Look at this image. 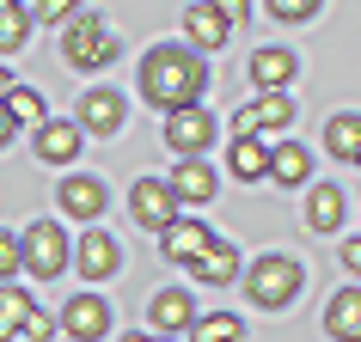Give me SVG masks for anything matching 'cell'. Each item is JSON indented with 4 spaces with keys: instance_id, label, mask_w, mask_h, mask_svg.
Masks as SVG:
<instances>
[{
    "instance_id": "obj_4",
    "label": "cell",
    "mask_w": 361,
    "mask_h": 342,
    "mask_svg": "<svg viewBox=\"0 0 361 342\" xmlns=\"http://www.w3.org/2000/svg\"><path fill=\"white\" fill-rule=\"evenodd\" d=\"M68 263H74V239H68L56 220H31V227L19 232V269H25V275L56 281Z\"/></svg>"
},
{
    "instance_id": "obj_37",
    "label": "cell",
    "mask_w": 361,
    "mask_h": 342,
    "mask_svg": "<svg viewBox=\"0 0 361 342\" xmlns=\"http://www.w3.org/2000/svg\"><path fill=\"white\" fill-rule=\"evenodd\" d=\"M355 165H361V153H355Z\"/></svg>"
},
{
    "instance_id": "obj_33",
    "label": "cell",
    "mask_w": 361,
    "mask_h": 342,
    "mask_svg": "<svg viewBox=\"0 0 361 342\" xmlns=\"http://www.w3.org/2000/svg\"><path fill=\"white\" fill-rule=\"evenodd\" d=\"M221 13H227V25H245V19H251L245 0H221Z\"/></svg>"
},
{
    "instance_id": "obj_36",
    "label": "cell",
    "mask_w": 361,
    "mask_h": 342,
    "mask_svg": "<svg viewBox=\"0 0 361 342\" xmlns=\"http://www.w3.org/2000/svg\"><path fill=\"white\" fill-rule=\"evenodd\" d=\"M116 342H171V336H116Z\"/></svg>"
},
{
    "instance_id": "obj_25",
    "label": "cell",
    "mask_w": 361,
    "mask_h": 342,
    "mask_svg": "<svg viewBox=\"0 0 361 342\" xmlns=\"http://www.w3.org/2000/svg\"><path fill=\"white\" fill-rule=\"evenodd\" d=\"M324 147H331V159H355L361 153V116L355 110H343L324 122Z\"/></svg>"
},
{
    "instance_id": "obj_14",
    "label": "cell",
    "mask_w": 361,
    "mask_h": 342,
    "mask_svg": "<svg viewBox=\"0 0 361 342\" xmlns=\"http://www.w3.org/2000/svg\"><path fill=\"white\" fill-rule=\"evenodd\" d=\"M294 74H300V61H294V49H282V43H269V49H257V56H251V86H257V98L282 92Z\"/></svg>"
},
{
    "instance_id": "obj_7",
    "label": "cell",
    "mask_w": 361,
    "mask_h": 342,
    "mask_svg": "<svg viewBox=\"0 0 361 342\" xmlns=\"http://www.w3.org/2000/svg\"><path fill=\"white\" fill-rule=\"evenodd\" d=\"M147 318H153V336H190L196 330V318H202V312H196V300H190V287H159V293H153V305H147Z\"/></svg>"
},
{
    "instance_id": "obj_22",
    "label": "cell",
    "mask_w": 361,
    "mask_h": 342,
    "mask_svg": "<svg viewBox=\"0 0 361 342\" xmlns=\"http://www.w3.org/2000/svg\"><path fill=\"white\" fill-rule=\"evenodd\" d=\"M343 214H349V208H343V190H337V184H319V190L306 196V227H312V232H337Z\"/></svg>"
},
{
    "instance_id": "obj_35",
    "label": "cell",
    "mask_w": 361,
    "mask_h": 342,
    "mask_svg": "<svg viewBox=\"0 0 361 342\" xmlns=\"http://www.w3.org/2000/svg\"><path fill=\"white\" fill-rule=\"evenodd\" d=\"M13 134H19V122H13V116H6V104H0V147H6Z\"/></svg>"
},
{
    "instance_id": "obj_21",
    "label": "cell",
    "mask_w": 361,
    "mask_h": 342,
    "mask_svg": "<svg viewBox=\"0 0 361 342\" xmlns=\"http://www.w3.org/2000/svg\"><path fill=\"white\" fill-rule=\"evenodd\" d=\"M31 312H37V300L25 293V287H0V342H19L25 336V324H31Z\"/></svg>"
},
{
    "instance_id": "obj_10",
    "label": "cell",
    "mask_w": 361,
    "mask_h": 342,
    "mask_svg": "<svg viewBox=\"0 0 361 342\" xmlns=\"http://www.w3.org/2000/svg\"><path fill=\"white\" fill-rule=\"evenodd\" d=\"M61 336H74V342L111 336V305L98 300V293H74V300L61 305Z\"/></svg>"
},
{
    "instance_id": "obj_11",
    "label": "cell",
    "mask_w": 361,
    "mask_h": 342,
    "mask_svg": "<svg viewBox=\"0 0 361 342\" xmlns=\"http://www.w3.org/2000/svg\"><path fill=\"white\" fill-rule=\"evenodd\" d=\"M214 141V116L196 104V110H178L166 116V147L178 153V159H202V147Z\"/></svg>"
},
{
    "instance_id": "obj_20",
    "label": "cell",
    "mask_w": 361,
    "mask_h": 342,
    "mask_svg": "<svg viewBox=\"0 0 361 342\" xmlns=\"http://www.w3.org/2000/svg\"><path fill=\"white\" fill-rule=\"evenodd\" d=\"M209 245H214V232L202 227V220H178V227H171L166 239H159V251H166L171 263H184V269H190V263H196V257H202Z\"/></svg>"
},
{
    "instance_id": "obj_26",
    "label": "cell",
    "mask_w": 361,
    "mask_h": 342,
    "mask_svg": "<svg viewBox=\"0 0 361 342\" xmlns=\"http://www.w3.org/2000/svg\"><path fill=\"white\" fill-rule=\"evenodd\" d=\"M6 116H13L19 129H43V122H49V98H43L37 86H19V92L6 98Z\"/></svg>"
},
{
    "instance_id": "obj_1",
    "label": "cell",
    "mask_w": 361,
    "mask_h": 342,
    "mask_svg": "<svg viewBox=\"0 0 361 342\" xmlns=\"http://www.w3.org/2000/svg\"><path fill=\"white\" fill-rule=\"evenodd\" d=\"M209 92V61L196 56L190 43H153L147 56H141V98H147L153 110H196Z\"/></svg>"
},
{
    "instance_id": "obj_31",
    "label": "cell",
    "mask_w": 361,
    "mask_h": 342,
    "mask_svg": "<svg viewBox=\"0 0 361 342\" xmlns=\"http://www.w3.org/2000/svg\"><path fill=\"white\" fill-rule=\"evenodd\" d=\"M56 330H61V324L49 318V312H31V324H25V336H19V342H49Z\"/></svg>"
},
{
    "instance_id": "obj_15",
    "label": "cell",
    "mask_w": 361,
    "mask_h": 342,
    "mask_svg": "<svg viewBox=\"0 0 361 342\" xmlns=\"http://www.w3.org/2000/svg\"><path fill=\"white\" fill-rule=\"evenodd\" d=\"M324 336L331 342H361V287H337L324 305Z\"/></svg>"
},
{
    "instance_id": "obj_34",
    "label": "cell",
    "mask_w": 361,
    "mask_h": 342,
    "mask_svg": "<svg viewBox=\"0 0 361 342\" xmlns=\"http://www.w3.org/2000/svg\"><path fill=\"white\" fill-rule=\"evenodd\" d=\"M19 92V80H13V68H6V61H0V104H6V98Z\"/></svg>"
},
{
    "instance_id": "obj_13",
    "label": "cell",
    "mask_w": 361,
    "mask_h": 342,
    "mask_svg": "<svg viewBox=\"0 0 361 342\" xmlns=\"http://www.w3.org/2000/svg\"><path fill=\"white\" fill-rule=\"evenodd\" d=\"M190 275H196L202 287H227V281H239V275H245V257H239V245H233V239H214V245L190 263Z\"/></svg>"
},
{
    "instance_id": "obj_16",
    "label": "cell",
    "mask_w": 361,
    "mask_h": 342,
    "mask_svg": "<svg viewBox=\"0 0 361 342\" xmlns=\"http://www.w3.org/2000/svg\"><path fill=\"white\" fill-rule=\"evenodd\" d=\"M56 196H61V214H68V220H98V214H104V202H111L98 177H61Z\"/></svg>"
},
{
    "instance_id": "obj_9",
    "label": "cell",
    "mask_w": 361,
    "mask_h": 342,
    "mask_svg": "<svg viewBox=\"0 0 361 342\" xmlns=\"http://www.w3.org/2000/svg\"><path fill=\"white\" fill-rule=\"evenodd\" d=\"M74 269H80V281H104V275H116V269H123L116 239L104 227H86V239H74Z\"/></svg>"
},
{
    "instance_id": "obj_6",
    "label": "cell",
    "mask_w": 361,
    "mask_h": 342,
    "mask_svg": "<svg viewBox=\"0 0 361 342\" xmlns=\"http://www.w3.org/2000/svg\"><path fill=\"white\" fill-rule=\"evenodd\" d=\"M288 122H294V98H288V92L251 98L245 110H233V141H257L264 129H276V134H282Z\"/></svg>"
},
{
    "instance_id": "obj_28",
    "label": "cell",
    "mask_w": 361,
    "mask_h": 342,
    "mask_svg": "<svg viewBox=\"0 0 361 342\" xmlns=\"http://www.w3.org/2000/svg\"><path fill=\"white\" fill-rule=\"evenodd\" d=\"M25 13H31V25H68L80 6H68V0H25Z\"/></svg>"
},
{
    "instance_id": "obj_12",
    "label": "cell",
    "mask_w": 361,
    "mask_h": 342,
    "mask_svg": "<svg viewBox=\"0 0 361 342\" xmlns=\"http://www.w3.org/2000/svg\"><path fill=\"white\" fill-rule=\"evenodd\" d=\"M184 37H190V49L202 56V49H221V43L233 37L227 13H221V0H196L190 13H184Z\"/></svg>"
},
{
    "instance_id": "obj_17",
    "label": "cell",
    "mask_w": 361,
    "mask_h": 342,
    "mask_svg": "<svg viewBox=\"0 0 361 342\" xmlns=\"http://www.w3.org/2000/svg\"><path fill=\"white\" fill-rule=\"evenodd\" d=\"M31 147H37V159H43V165H68V159H80L86 134H80V122H43Z\"/></svg>"
},
{
    "instance_id": "obj_8",
    "label": "cell",
    "mask_w": 361,
    "mask_h": 342,
    "mask_svg": "<svg viewBox=\"0 0 361 342\" xmlns=\"http://www.w3.org/2000/svg\"><path fill=\"white\" fill-rule=\"evenodd\" d=\"M123 116H129V98L116 92V86H98V92H80V134H116L123 129Z\"/></svg>"
},
{
    "instance_id": "obj_18",
    "label": "cell",
    "mask_w": 361,
    "mask_h": 342,
    "mask_svg": "<svg viewBox=\"0 0 361 342\" xmlns=\"http://www.w3.org/2000/svg\"><path fill=\"white\" fill-rule=\"evenodd\" d=\"M166 184H171V196H178V208H184V202L196 208V202H209V196H214V171L202 165V159H178Z\"/></svg>"
},
{
    "instance_id": "obj_24",
    "label": "cell",
    "mask_w": 361,
    "mask_h": 342,
    "mask_svg": "<svg viewBox=\"0 0 361 342\" xmlns=\"http://www.w3.org/2000/svg\"><path fill=\"white\" fill-rule=\"evenodd\" d=\"M31 43V13L25 0H0V56H19Z\"/></svg>"
},
{
    "instance_id": "obj_29",
    "label": "cell",
    "mask_w": 361,
    "mask_h": 342,
    "mask_svg": "<svg viewBox=\"0 0 361 342\" xmlns=\"http://www.w3.org/2000/svg\"><path fill=\"white\" fill-rule=\"evenodd\" d=\"M269 19L276 25H306V19H319V6H312V0H276Z\"/></svg>"
},
{
    "instance_id": "obj_5",
    "label": "cell",
    "mask_w": 361,
    "mask_h": 342,
    "mask_svg": "<svg viewBox=\"0 0 361 342\" xmlns=\"http://www.w3.org/2000/svg\"><path fill=\"white\" fill-rule=\"evenodd\" d=\"M129 214H135V227H147V232L166 239V232L178 227V196H171V184H166V177H135Z\"/></svg>"
},
{
    "instance_id": "obj_3",
    "label": "cell",
    "mask_w": 361,
    "mask_h": 342,
    "mask_svg": "<svg viewBox=\"0 0 361 342\" xmlns=\"http://www.w3.org/2000/svg\"><path fill=\"white\" fill-rule=\"evenodd\" d=\"M300 287H306V269L294 263V257H282V251H269V257H257V263L245 269V293H251V305H264V312L294 305Z\"/></svg>"
},
{
    "instance_id": "obj_19",
    "label": "cell",
    "mask_w": 361,
    "mask_h": 342,
    "mask_svg": "<svg viewBox=\"0 0 361 342\" xmlns=\"http://www.w3.org/2000/svg\"><path fill=\"white\" fill-rule=\"evenodd\" d=\"M269 177H276L282 190L306 184V177H312V153H306L300 141H269Z\"/></svg>"
},
{
    "instance_id": "obj_30",
    "label": "cell",
    "mask_w": 361,
    "mask_h": 342,
    "mask_svg": "<svg viewBox=\"0 0 361 342\" xmlns=\"http://www.w3.org/2000/svg\"><path fill=\"white\" fill-rule=\"evenodd\" d=\"M13 275H25L19 269V232H0V287L13 281Z\"/></svg>"
},
{
    "instance_id": "obj_27",
    "label": "cell",
    "mask_w": 361,
    "mask_h": 342,
    "mask_svg": "<svg viewBox=\"0 0 361 342\" xmlns=\"http://www.w3.org/2000/svg\"><path fill=\"white\" fill-rule=\"evenodd\" d=\"M184 342H245V318H233V312H209V318H196V330Z\"/></svg>"
},
{
    "instance_id": "obj_32",
    "label": "cell",
    "mask_w": 361,
    "mask_h": 342,
    "mask_svg": "<svg viewBox=\"0 0 361 342\" xmlns=\"http://www.w3.org/2000/svg\"><path fill=\"white\" fill-rule=\"evenodd\" d=\"M337 257H343V269H349V275H361V239H343Z\"/></svg>"
},
{
    "instance_id": "obj_23",
    "label": "cell",
    "mask_w": 361,
    "mask_h": 342,
    "mask_svg": "<svg viewBox=\"0 0 361 342\" xmlns=\"http://www.w3.org/2000/svg\"><path fill=\"white\" fill-rule=\"evenodd\" d=\"M233 177L239 184H264L269 177V141H233Z\"/></svg>"
},
{
    "instance_id": "obj_2",
    "label": "cell",
    "mask_w": 361,
    "mask_h": 342,
    "mask_svg": "<svg viewBox=\"0 0 361 342\" xmlns=\"http://www.w3.org/2000/svg\"><path fill=\"white\" fill-rule=\"evenodd\" d=\"M61 56H68V68H80V74H98V68H111V61L123 56V43L104 31V19H98L92 6H80L74 19H68V31H61Z\"/></svg>"
}]
</instances>
